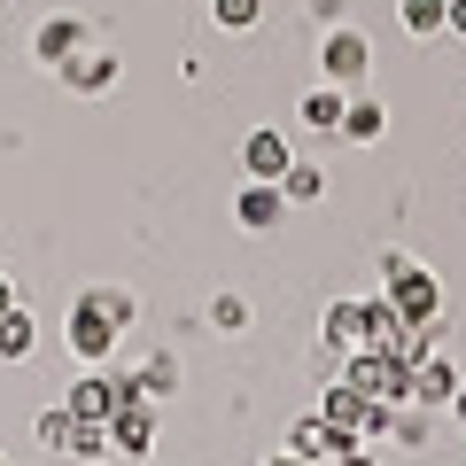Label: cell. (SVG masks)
<instances>
[{"mask_svg":"<svg viewBox=\"0 0 466 466\" xmlns=\"http://www.w3.org/2000/svg\"><path fill=\"white\" fill-rule=\"evenodd\" d=\"M342 381L358 389V397H373V404H412V366H404L397 350H350V366H342Z\"/></svg>","mask_w":466,"mask_h":466,"instance_id":"6da1fadb","label":"cell"},{"mask_svg":"<svg viewBox=\"0 0 466 466\" xmlns=\"http://www.w3.org/2000/svg\"><path fill=\"white\" fill-rule=\"evenodd\" d=\"M381 272H389V303H397L412 327H428V319L443 311V288H435V272H428V265H412V257H389Z\"/></svg>","mask_w":466,"mask_h":466,"instance_id":"7a4b0ae2","label":"cell"},{"mask_svg":"<svg viewBox=\"0 0 466 466\" xmlns=\"http://www.w3.org/2000/svg\"><path fill=\"white\" fill-rule=\"evenodd\" d=\"M109 451H116V459H148V451H156V404L148 397H133V404H116V412H109Z\"/></svg>","mask_w":466,"mask_h":466,"instance_id":"3957f363","label":"cell"},{"mask_svg":"<svg viewBox=\"0 0 466 466\" xmlns=\"http://www.w3.org/2000/svg\"><path fill=\"white\" fill-rule=\"evenodd\" d=\"M319 63H327V86L358 94V86H366V63H373V47H366V32H327Z\"/></svg>","mask_w":466,"mask_h":466,"instance_id":"277c9868","label":"cell"},{"mask_svg":"<svg viewBox=\"0 0 466 466\" xmlns=\"http://www.w3.org/2000/svg\"><path fill=\"white\" fill-rule=\"evenodd\" d=\"M288 451H296V459H311V466H334L342 451H358V435H342L327 412H311V420H296V428H288Z\"/></svg>","mask_w":466,"mask_h":466,"instance_id":"5b68a950","label":"cell"},{"mask_svg":"<svg viewBox=\"0 0 466 466\" xmlns=\"http://www.w3.org/2000/svg\"><path fill=\"white\" fill-rule=\"evenodd\" d=\"M233 218H241L249 233H272V226L288 218V195H280V179H249V187H241V202H233Z\"/></svg>","mask_w":466,"mask_h":466,"instance_id":"8992f818","label":"cell"},{"mask_svg":"<svg viewBox=\"0 0 466 466\" xmlns=\"http://www.w3.org/2000/svg\"><path fill=\"white\" fill-rule=\"evenodd\" d=\"M451 397H459V366L428 350V358L412 366V404H451Z\"/></svg>","mask_w":466,"mask_h":466,"instance_id":"52a82bcc","label":"cell"},{"mask_svg":"<svg viewBox=\"0 0 466 466\" xmlns=\"http://www.w3.org/2000/svg\"><path fill=\"white\" fill-rule=\"evenodd\" d=\"M78 47H86V24H78V16H55V24H39V39H32V55H39V63H55V70H63Z\"/></svg>","mask_w":466,"mask_h":466,"instance_id":"ba28073f","label":"cell"},{"mask_svg":"<svg viewBox=\"0 0 466 466\" xmlns=\"http://www.w3.org/2000/svg\"><path fill=\"white\" fill-rule=\"evenodd\" d=\"M63 78L78 86V94H101V86H116V55H101V47H78L63 63Z\"/></svg>","mask_w":466,"mask_h":466,"instance_id":"9c48e42d","label":"cell"},{"mask_svg":"<svg viewBox=\"0 0 466 466\" xmlns=\"http://www.w3.org/2000/svg\"><path fill=\"white\" fill-rule=\"evenodd\" d=\"M241 164H249V179H280V171L296 164V156H288V140H280V133H249Z\"/></svg>","mask_w":466,"mask_h":466,"instance_id":"30bf717a","label":"cell"},{"mask_svg":"<svg viewBox=\"0 0 466 466\" xmlns=\"http://www.w3.org/2000/svg\"><path fill=\"white\" fill-rule=\"evenodd\" d=\"M358 311H366V342H373V350H389V342H397L404 327H412V319H404V311H397V303H389V296L358 303ZM366 342H358V350H366Z\"/></svg>","mask_w":466,"mask_h":466,"instance_id":"8fae6325","label":"cell"},{"mask_svg":"<svg viewBox=\"0 0 466 466\" xmlns=\"http://www.w3.org/2000/svg\"><path fill=\"white\" fill-rule=\"evenodd\" d=\"M397 24L412 39H428V32H451V0H397Z\"/></svg>","mask_w":466,"mask_h":466,"instance_id":"7c38bea8","label":"cell"},{"mask_svg":"<svg viewBox=\"0 0 466 466\" xmlns=\"http://www.w3.org/2000/svg\"><path fill=\"white\" fill-rule=\"evenodd\" d=\"M358 342H366V311H358V303H327V350L350 358Z\"/></svg>","mask_w":466,"mask_h":466,"instance_id":"4fadbf2b","label":"cell"},{"mask_svg":"<svg viewBox=\"0 0 466 466\" xmlns=\"http://www.w3.org/2000/svg\"><path fill=\"white\" fill-rule=\"evenodd\" d=\"M342 109H350L342 86H319V94L303 101V125H311V133H342Z\"/></svg>","mask_w":466,"mask_h":466,"instance_id":"5bb4252c","label":"cell"},{"mask_svg":"<svg viewBox=\"0 0 466 466\" xmlns=\"http://www.w3.org/2000/svg\"><path fill=\"white\" fill-rule=\"evenodd\" d=\"M32 435H39L47 451H63V459H70V435H78V412H70V404H47V412L32 420Z\"/></svg>","mask_w":466,"mask_h":466,"instance_id":"9a60e30c","label":"cell"},{"mask_svg":"<svg viewBox=\"0 0 466 466\" xmlns=\"http://www.w3.org/2000/svg\"><path fill=\"white\" fill-rule=\"evenodd\" d=\"M381 125H389V109H381V101L350 94V109H342V133H350V140H381Z\"/></svg>","mask_w":466,"mask_h":466,"instance_id":"2e32d148","label":"cell"},{"mask_svg":"<svg viewBox=\"0 0 466 466\" xmlns=\"http://www.w3.org/2000/svg\"><path fill=\"white\" fill-rule=\"evenodd\" d=\"M140 397L171 404V397H179V366H171V358H148V366H140Z\"/></svg>","mask_w":466,"mask_h":466,"instance_id":"e0dca14e","label":"cell"},{"mask_svg":"<svg viewBox=\"0 0 466 466\" xmlns=\"http://www.w3.org/2000/svg\"><path fill=\"white\" fill-rule=\"evenodd\" d=\"M319 187H327V179H319V164H288L280 171V195L288 202H319Z\"/></svg>","mask_w":466,"mask_h":466,"instance_id":"ac0fdd59","label":"cell"},{"mask_svg":"<svg viewBox=\"0 0 466 466\" xmlns=\"http://www.w3.org/2000/svg\"><path fill=\"white\" fill-rule=\"evenodd\" d=\"M210 327L218 334H241V327H249V303H241V296H218L210 303Z\"/></svg>","mask_w":466,"mask_h":466,"instance_id":"d6986e66","label":"cell"},{"mask_svg":"<svg viewBox=\"0 0 466 466\" xmlns=\"http://www.w3.org/2000/svg\"><path fill=\"white\" fill-rule=\"evenodd\" d=\"M210 16L226 24V32H249V24H257V0H210Z\"/></svg>","mask_w":466,"mask_h":466,"instance_id":"ffe728a7","label":"cell"},{"mask_svg":"<svg viewBox=\"0 0 466 466\" xmlns=\"http://www.w3.org/2000/svg\"><path fill=\"white\" fill-rule=\"evenodd\" d=\"M451 32H459V39H466V0H451Z\"/></svg>","mask_w":466,"mask_h":466,"instance_id":"44dd1931","label":"cell"},{"mask_svg":"<svg viewBox=\"0 0 466 466\" xmlns=\"http://www.w3.org/2000/svg\"><path fill=\"white\" fill-rule=\"evenodd\" d=\"M334 466H373V459H366V443H358V451H342V459H334Z\"/></svg>","mask_w":466,"mask_h":466,"instance_id":"7402d4cb","label":"cell"},{"mask_svg":"<svg viewBox=\"0 0 466 466\" xmlns=\"http://www.w3.org/2000/svg\"><path fill=\"white\" fill-rule=\"evenodd\" d=\"M86 466H133V459H116V451H109V459H86Z\"/></svg>","mask_w":466,"mask_h":466,"instance_id":"603a6c76","label":"cell"},{"mask_svg":"<svg viewBox=\"0 0 466 466\" xmlns=\"http://www.w3.org/2000/svg\"><path fill=\"white\" fill-rule=\"evenodd\" d=\"M296 466H311V459H296Z\"/></svg>","mask_w":466,"mask_h":466,"instance_id":"cb8c5ba5","label":"cell"},{"mask_svg":"<svg viewBox=\"0 0 466 466\" xmlns=\"http://www.w3.org/2000/svg\"><path fill=\"white\" fill-rule=\"evenodd\" d=\"M0 466H8V459H0Z\"/></svg>","mask_w":466,"mask_h":466,"instance_id":"d4e9b609","label":"cell"}]
</instances>
